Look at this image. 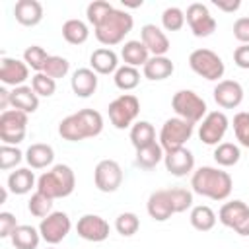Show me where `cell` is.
<instances>
[{
	"instance_id": "obj_1",
	"label": "cell",
	"mask_w": 249,
	"mask_h": 249,
	"mask_svg": "<svg viewBox=\"0 0 249 249\" xmlns=\"http://www.w3.org/2000/svg\"><path fill=\"white\" fill-rule=\"evenodd\" d=\"M231 175L220 167L202 165L193 171L191 175V189L193 193L206 196L210 200H226L231 195Z\"/></svg>"
},
{
	"instance_id": "obj_2",
	"label": "cell",
	"mask_w": 249,
	"mask_h": 249,
	"mask_svg": "<svg viewBox=\"0 0 249 249\" xmlns=\"http://www.w3.org/2000/svg\"><path fill=\"white\" fill-rule=\"evenodd\" d=\"M132 25H134V18L126 10L113 8L105 16V19L97 27H93V33L101 45L111 49L113 45H119L124 41V37L132 31Z\"/></svg>"
},
{
	"instance_id": "obj_3",
	"label": "cell",
	"mask_w": 249,
	"mask_h": 249,
	"mask_svg": "<svg viewBox=\"0 0 249 249\" xmlns=\"http://www.w3.org/2000/svg\"><path fill=\"white\" fill-rule=\"evenodd\" d=\"M76 187V175L70 165L66 163H56L37 179V191L47 195L49 198H64L74 193Z\"/></svg>"
},
{
	"instance_id": "obj_4",
	"label": "cell",
	"mask_w": 249,
	"mask_h": 249,
	"mask_svg": "<svg viewBox=\"0 0 249 249\" xmlns=\"http://www.w3.org/2000/svg\"><path fill=\"white\" fill-rule=\"evenodd\" d=\"M171 107L175 111L177 117L196 124L200 123L206 113H208V107H206V101L193 89H179L173 93L171 97Z\"/></svg>"
},
{
	"instance_id": "obj_5",
	"label": "cell",
	"mask_w": 249,
	"mask_h": 249,
	"mask_svg": "<svg viewBox=\"0 0 249 249\" xmlns=\"http://www.w3.org/2000/svg\"><path fill=\"white\" fill-rule=\"evenodd\" d=\"M189 66L195 74H198L208 82H220V78L226 72L222 56L210 49H195L189 54Z\"/></svg>"
},
{
	"instance_id": "obj_6",
	"label": "cell",
	"mask_w": 249,
	"mask_h": 249,
	"mask_svg": "<svg viewBox=\"0 0 249 249\" xmlns=\"http://www.w3.org/2000/svg\"><path fill=\"white\" fill-rule=\"evenodd\" d=\"M195 132V124L181 119V117H171L161 124L160 130V146L163 148V152H171V150H179L185 148L187 140H191Z\"/></svg>"
},
{
	"instance_id": "obj_7",
	"label": "cell",
	"mask_w": 249,
	"mask_h": 249,
	"mask_svg": "<svg viewBox=\"0 0 249 249\" xmlns=\"http://www.w3.org/2000/svg\"><path fill=\"white\" fill-rule=\"evenodd\" d=\"M107 111H109L111 124L115 128L123 130V128H128V126H132L136 123V117L140 113V101L132 93H123V95L115 97L109 103Z\"/></svg>"
},
{
	"instance_id": "obj_8",
	"label": "cell",
	"mask_w": 249,
	"mask_h": 249,
	"mask_svg": "<svg viewBox=\"0 0 249 249\" xmlns=\"http://www.w3.org/2000/svg\"><path fill=\"white\" fill-rule=\"evenodd\" d=\"M27 132V113L8 109L0 113V140L8 146H18Z\"/></svg>"
},
{
	"instance_id": "obj_9",
	"label": "cell",
	"mask_w": 249,
	"mask_h": 249,
	"mask_svg": "<svg viewBox=\"0 0 249 249\" xmlns=\"http://www.w3.org/2000/svg\"><path fill=\"white\" fill-rule=\"evenodd\" d=\"M218 220L233 230L237 235L247 237L249 235V206L243 200H228L222 204L220 212H218Z\"/></svg>"
},
{
	"instance_id": "obj_10",
	"label": "cell",
	"mask_w": 249,
	"mask_h": 249,
	"mask_svg": "<svg viewBox=\"0 0 249 249\" xmlns=\"http://www.w3.org/2000/svg\"><path fill=\"white\" fill-rule=\"evenodd\" d=\"M72 230V222H70V216L62 210H53L47 218L41 220L39 224V233H41V239L47 241L49 245H56L60 243Z\"/></svg>"
},
{
	"instance_id": "obj_11",
	"label": "cell",
	"mask_w": 249,
	"mask_h": 249,
	"mask_svg": "<svg viewBox=\"0 0 249 249\" xmlns=\"http://www.w3.org/2000/svg\"><path fill=\"white\" fill-rule=\"evenodd\" d=\"M228 126H230V119L226 117L224 111H210L200 121L198 138L206 146H218L222 142V138L226 136Z\"/></svg>"
},
{
	"instance_id": "obj_12",
	"label": "cell",
	"mask_w": 249,
	"mask_h": 249,
	"mask_svg": "<svg viewBox=\"0 0 249 249\" xmlns=\"http://www.w3.org/2000/svg\"><path fill=\"white\" fill-rule=\"evenodd\" d=\"M93 183L101 193H115L123 183V167L115 160H101L93 169Z\"/></svg>"
},
{
	"instance_id": "obj_13",
	"label": "cell",
	"mask_w": 249,
	"mask_h": 249,
	"mask_svg": "<svg viewBox=\"0 0 249 249\" xmlns=\"http://www.w3.org/2000/svg\"><path fill=\"white\" fill-rule=\"evenodd\" d=\"M185 19L195 37H208L216 31V19L212 18L210 10L200 2L189 4L187 12H185Z\"/></svg>"
},
{
	"instance_id": "obj_14",
	"label": "cell",
	"mask_w": 249,
	"mask_h": 249,
	"mask_svg": "<svg viewBox=\"0 0 249 249\" xmlns=\"http://www.w3.org/2000/svg\"><path fill=\"white\" fill-rule=\"evenodd\" d=\"M109 230H111L109 222L99 214H84L82 218H78V224H76L78 235L91 243L105 241L109 237Z\"/></svg>"
},
{
	"instance_id": "obj_15",
	"label": "cell",
	"mask_w": 249,
	"mask_h": 249,
	"mask_svg": "<svg viewBox=\"0 0 249 249\" xmlns=\"http://www.w3.org/2000/svg\"><path fill=\"white\" fill-rule=\"evenodd\" d=\"M27 78H29V66L23 60L12 58V56H2V60H0V82L4 86L19 88V86H23V82Z\"/></svg>"
},
{
	"instance_id": "obj_16",
	"label": "cell",
	"mask_w": 249,
	"mask_h": 249,
	"mask_svg": "<svg viewBox=\"0 0 249 249\" xmlns=\"http://www.w3.org/2000/svg\"><path fill=\"white\" fill-rule=\"evenodd\" d=\"M214 101L222 109H235L243 101V88L237 80H220L214 86Z\"/></svg>"
},
{
	"instance_id": "obj_17",
	"label": "cell",
	"mask_w": 249,
	"mask_h": 249,
	"mask_svg": "<svg viewBox=\"0 0 249 249\" xmlns=\"http://www.w3.org/2000/svg\"><path fill=\"white\" fill-rule=\"evenodd\" d=\"M163 165L165 169L175 177H185L195 171V156L187 148L171 150L163 154Z\"/></svg>"
},
{
	"instance_id": "obj_18",
	"label": "cell",
	"mask_w": 249,
	"mask_h": 249,
	"mask_svg": "<svg viewBox=\"0 0 249 249\" xmlns=\"http://www.w3.org/2000/svg\"><path fill=\"white\" fill-rule=\"evenodd\" d=\"M140 41L144 43V47L148 49V53L152 56H165L167 51L171 49L167 35L156 23L142 25V29H140Z\"/></svg>"
},
{
	"instance_id": "obj_19",
	"label": "cell",
	"mask_w": 249,
	"mask_h": 249,
	"mask_svg": "<svg viewBox=\"0 0 249 249\" xmlns=\"http://www.w3.org/2000/svg\"><path fill=\"white\" fill-rule=\"evenodd\" d=\"M146 210H148L150 218L156 220V222L169 220L175 214L171 198H169V189H158V191L150 193L148 202H146Z\"/></svg>"
},
{
	"instance_id": "obj_20",
	"label": "cell",
	"mask_w": 249,
	"mask_h": 249,
	"mask_svg": "<svg viewBox=\"0 0 249 249\" xmlns=\"http://www.w3.org/2000/svg\"><path fill=\"white\" fill-rule=\"evenodd\" d=\"M89 68L95 74H101V76L115 74L117 68H119V56L113 49L99 47L89 54Z\"/></svg>"
},
{
	"instance_id": "obj_21",
	"label": "cell",
	"mask_w": 249,
	"mask_h": 249,
	"mask_svg": "<svg viewBox=\"0 0 249 249\" xmlns=\"http://www.w3.org/2000/svg\"><path fill=\"white\" fill-rule=\"evenodd\" d=\"M70 88L76 97H89L97 89V74L91 68H78L72 72Z\"/></svg>"
},
{
	"instance_id": "obj_22",
	"label": "cell",
	"mask_w": 249,
	"mask_h": 249,
	"mask_svg": "<svg viewBox=\"0 0 249 249\" xmlns=\"http://www.w3.org/2000/svg\"><path fill=\"white\" fill-rule=\"evenodd\" d=\"M14 16L19 25L33 27L43 19V6L37 0H18L14 6Z\"/></svg>"
},
{
	"instance_id": "obj_23",
	"label": "cell",
	"mask_w": 249,
	"mask_h": 249,
	"mask_svg": "<svg viewBox=\"0 0 249 249\" xmlns=\"http://www.w3.org/2000/svg\"><path fill=\"white\" fill-rule=\"evenodd\" d=\"M25 161L31 169H45L54 161V150L51 144L35 142L25 150Z\"/></svg>"
},
{
	"instance_id": "obj_24",
	"label": "cell",
	"mask_w": 249,
	"mask_h": 249,
	"mask_svg": "<svg viewBox=\"0 0 249 249\" xmlns=\"http://www.w3.org/2000/svg\"><path fill=\"white\" fill-rule=\"evenodd\" d=\"M173 70H175V64L167 56H150L148 62L142 66L144 78H148L152 82H160V80L169 78L173 74Z\"/></svg>"
},
{
	"instance_id": "obj_25",
	"label": "cell",
	"mask_w": 249,
	"mask_h": 249,
	"mask_svg": "<svg viewBox=\"0 0 249 249\" xmlns=\"http://www.w3.org/2000/svg\"><path fill=\"white\" fill-rule=\"evenodd\" d=\"M12 95V107L23 113H35L39 109V95L33 91L31 86H19L10 91Z\"/></svg>"
},
{
	"instance_id": "obj_26",
	"label": "cell",
	"mask_w": 249,
	"mask_h": 249,
	"mask_svg": "<svg viewBox=\"0 0 249 249\" xmlns=\"http://www.w3.org/2000/svg\"><path fill=\"white\" fill-rule=\"evenodd\" d=\"M33 187H37V179L29 167H18L8 175V191L14 195H27Z\"/></svg>"
},
{
	"instance_id": "obj_27",
	"label": "cell",
	"mask_w": 249,
	"mask_h": 249,
	"mask_svg": "<svg viewBox=\"0 0 249 249\" xmlns=\"http://www.w3.org/2000/svg\"><path fill=\"white\" fill-rule=\"evenodd\" d=\"M121 58L124 60L126 66L138 68V66H144L148 62L150 53L140 39H130L121 47Z\"/></svg>"
},
{
	"instance_id": "obj_28",
	"label": "cell",
	"mask_w": 249,
	"mask_h": 249,
	"mask_svg": "<svg viewBox=\"0 0 249 249\" xmlns=\"http://www.w3.org/2000/svg\"><path fill=\"white\" fill-rule=\"evenodd\" d=\"M10 239L16 249H37L41 241V233L39 228H33L29 224H19L10 235Z\"/></svg>"
},
{
	"instance_id": "obj_29",
	"label": "cell",
	"mask_w": 249,
	"mask_h": 249,
	"mask_svg": "<svg viewBox=\"0 0 249 249\" xmlns=\"http://www.w3.org/2000/svg\"><path fill=\"white\" fill-rule=\"evenodd\" d=\"M58 134L68 140V142H80V140H86L88 134H86V128L78 117V113H72L68 117H64L60 123H58Z\"/></svg>"
},
{
	"instance_id": "obj_30",
	"label": "cell",
	"mask_w": 249,
	"mask_h": 249,
	"mask_svg": "<svg viewBox=\"0 0 249 249\" xmlns=\"http://www.w3.org/2000/svg\"><path fill=\"white\" fill-rule=\"evenodd\" d=\"M128 136H130L132 146L136 150H140V148H146V146H150V144L156 142V128L148 121H136L130 126V134Z\"/></svg>"
},
{
	"instance_id": "obj_31",
	"label": "cell",
	"mask_w": 249,
	"mask_h": 249,
	"mask_svg": "<svg viewBox=\"0 0 249 249\" xmlns=\"http://www.w3.org/2000/svg\"><path fill=\"white\" fill-rule=\"evenodd\" d=\"M62 37L66 43L70 45H82L88 41L89 37V29H88V23L78 19V18H72V19H66L62 23Z\"/></svg>"
},
{
	"instance_id": "obj_32",
	"label": "cell",
	"mask_w": 249,
	"mask_h": 249,
	"mask_svg": "<svg viewBox=\"0 0 249 249\" xmlns=\"http://www.w3.org/2000/svg\"><path fill=\"white\" fill-rule=\"evenodd\" d=\"M189 220H191V226L198 231H210L214 226H216V212L206 206V204H198V206H193L191 208V214H189Z\"/></svg>"
},
{
	"instance_id": "obj_33",
	"label": "cell",
	"mask_w": 249,
	"mask_h": 249,
	"mask_svg": "<svg viewBox=\"0 0 249 249\" xmlns=\"http://www.w3.org/2000/svg\"><path fill=\"white\" fill-rule=\"evenodd\" d=\"M163 148L160 146V142H154L146 148H140L136 150V158H134V163L140 167V169H154L160 161H163Z\"/></svg>"
},
{
	"instance_id": "obj_34",
	"label": "cell",
	"mask_w": 249,
	"mask_h": 249,
	"mask_svg": "<svg viewBox=\"0 0 249 249\" xmlns=\"http://www.w3.org/2000/svg\"><path fill=\"white\" fill-rule=\"evenodd\" d=\"M241 160V150L233 142H220L214 148V161L220 167H231Z\"/></svg>"
},
{
	"instance_id": "obj_35",
	"label": "cell",
	"mask_w": 249,
	"mask_h": 249,
	"mask_svg": "<svg viewBox=\"0 0 249 249\" xmlns=\"http://www.w3.org/2000/svg\"><path fill=\"white\" fill-rule=\"evenodd\" d=\"M113 80H115V86H117L119 89L130 91V89H134V88L140 84V72H138V68H134V66L123 64V66H119L117 72L113 74Z\"/></svg>"
},
{
	"instance_id": "obj_36",
	"label": "cell",
	"mask_w": 249,
	"mask_h": 249,
	"mask_svg": "<svg viewBox=\"0 0 249 249\" xmlns=\"http://www.w3.org/2000/svg\"><path fill=\"white\" fill-rule=\"evenodd\" d=\"M27 210L35 216V218H47L51 212H53V198H49L47 195L35 191L31 195V198L27 200Z\"/></svg>"
},
{
	"instance_id": "obj_37",
	"label": "cell",
	"mask_w": 249,
	"mask_h": 249,
	"mask_svg": "<svg viewBox=\"0 0 249 249\" xmlns=\"http://www.w3.org/2000/svg\"><path fill=\"white\" fill-rule=\"evenodd\" d=\"M49 56H51V54H47V51H45L41 45H31V47H27V49L23 51V62H25L31 70H35V72H43V68H45Z\"/></svg>"
},
{
	"instance_id": "obj_38",
	"label": "cell",
	"mask_w": 249,
	"mask_h": 249,
	"mask_svg": "<svg viewBox=\"0 0 249 249\" xmlns=\"http://www.w3.org/2000/svg\"><path fill=\"white\" fill-rule=\"evenodd\" d=\"M140 228V218L134 214V212H123L117 216L115 220V230L123 235V237H130L138 231Z\"/></svg>"
},
{
	"instance_id": "obj_39",
	"label": "cell",
	"mask_w": 249,
	"mask_h": 249,
	"mask_svg": "<svg viewBox=\"0 0 249 249\" xmlns=\"http://www.w3.org/2000/svg\"><path fill=\"white\" fill-rule=\"evenodd\" d=\"M113 8H115V6H113L111 2H105V0H93V2H89L88 8H86L88 21H89L93 27H97Z\"/></svg>"
},
{
	"instance_id": "obj_40",
	"label": "cell",
	"mask_w": 249,
	"mask_h": 249,
	"mask_svg": "<svg viewBox=\"0 0 249 249\" xmlns=\"http://www.w3.org/2000/svg\"><path fill=\"white\" fill-rule=\"evenodd\" d=\"M185 12L177 6H169L161 14V25L165 31H179L185 25Z\"/></svg>"
},
{
	"instance_id": "obj_41",
	"label": "cell",
	"mask_w": 249,
	"mask_h": 249,
	"mask_svg": "<svg viewBox=\"0 0 249 249\" xmlns=\"http://www.w3.org/2000/svg\"><path fill=\"white\" fill-rule=\"evenodd\" d=\"M23 158H25V154L18 146H8V144L0 146V169H4V171L14 169L16 165L21 163Z\"/></svg>"
},
{
	"instance_id": "obj_42",
	"label": "cell",
	"mask_w": 249,
	"mask_h": 249,
	"mask_svg": "<svg viewBox=\"0 0 249 249\" xmlns=\"http://www.w3.org/2000/svg\"><path fill=\"white\" fill-rule=\"evenodd\" d=\"M70 70V62L64 58V56H58V54H51L45 68H43V74H47L49 78L53 80H58V78H64Z\"/></svg>"
},
{
	"instance_id": "obj_43",
	"label": "cell",
	"mask_w": 249,
	"mask_h": 249,
	"mask_svg": "<svg viewBox=\"0 0 249 249\" xmlns=\"http://www.w3.org/2000/svg\"><path fill=\"white\" fill-rule=\"evenodd\" d=\"M169 198H171V204H173L175 214L193 208V191H189V189L173 187V189H169Z\"/></svg>"
},
{
	"instance_id": "obj_44",
	"label": "cell",
	"mask_w": 249,
	"mask_h": 249,
	"mask_svg": "<svg viewBox=\"0 0 249 249\" xmlns=\"http://www.w3.org/2000/svg\"><path fill=\"white\" fill-rule=\"evenodd\" d=\"M31 88L39 97H51L56 91V80L49 78L43 72H35L31 78Z\"/></svg>"
},
{
	"instance_id": "obj_45",
	"label": "cell",
	"mask_w": 249,
	"mask_h": 249,
	"mask_svg": "<svg viewBox=\"0 0 249 249\" xmlns=\"http://www.w3.org/2000/svg\"><path fill=\"white\" fill-rule=\"evenodd\" d=\"M233 132L243 148H249V113L239 111L233 115Z\"/></svg>"
},
{
	"instance_id": "obj_46",
	"label": "cell",
	"mask_w": 249,
	"mask_h": 249,
	"mask_svg": "<svg viewBox=\"0 0 249 249\" xmlns=\"http://www.w3.org/2000/svg\"><path fill=\"white\" fill-rule=\"evenodd\" d=\"M233 37L241 45H249V18H237L233 21Z\"/></svg>"
},
{
	"instance_id": "obj_47",
	"label": "cell",
	"mask_w": 249,
	"mask_h": 249,
	"mask_svg": "<svg viewBox=\"0 0 249 249\" xmlns=\"http://www.w3.org/2000/svg\"><path fill=\"white\" fill-rule=\"evenodd\" d=\"M18 226L19 224L12 212H0V237H10Z\"/></svg>"
},
{
	"instance_id": "obj_48",
	"label": "cell",
	"mask_w": 249,
	"mask_h": 249,
	"mask_svg": "<svg viewBox=\"0 0 249 249\" xmlns=\"http://www.w3.org/2000/svg\"><path fill=\"white\" fill-rule=\"evenodd\" d=\"M233 62L237 68L249 70V45H239L233 51Z\"/></svg>"
},
{
	"instance_id": "obj_49",
	"label": "cell",
	"mask_w": 249,
	"mask_h": 249,
	"mask_svg": "<svg viewBox=\"0 0 249 249\" xmlns=\"http://www.w3.org/2000/svg\"><path fill=\"white\" fill-rule=\"evenodd\" d=\"M212 4H214L218 10H222V12L233 14V12H237V10H239V6H241V0H214Z\"/></svg>"
},
{
	"instance_id": "obj_50",
	"label": "cell",
	"mask_w": 249,
	"mask_h": 249,
	"mask_svg": "<svg viewBox=\"0 0 249 249\" xmlns=\"http://www.w3.org/2000/svg\"><path fill=\"white\" fill-rule=\"evenodd\" d=\"M8 105H12V95H10V91L2 86V88H0V109H2V111H8Z\"/></svg>"
},
{
	"instance_id": "obj_51",
	"label": "cell",
	"mask_w": 249,
	"mask_h": 249,
	"mask_svg": "<svg viewBox=\"0 0 249 249\" xmlns=\"http://www.w3.org/2000/svg\"><path fill=\"white\" fill-rule=\"evenodd\" d=\"M123 4L128 6V8H138V6H142V2H124V0H123Z\"/></svg>"
},
{
	"instance_id": "obj_52",
	"label": "cell",
	"mask_w": 249,
	"mask_h": 249,
	"mask_svg": "<svg viewBox=\"0 0 249 249\" xmlns=\"http://www.w3.org/2000/svg\"><path fill=\"white\" fill-rule=\"evenodd\" d=\"M47 249H54V247H47Z\"/></svg>"
}]
</instances>
